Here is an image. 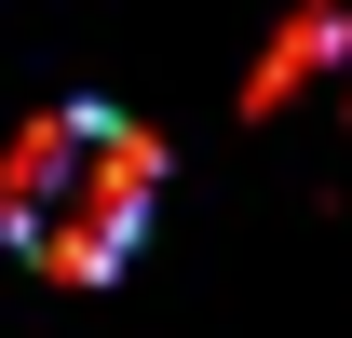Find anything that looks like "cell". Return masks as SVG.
<instances>
[{
    "instance_id": "6da1fadb",
    "label": "cell",
    "mask_w": 352,
    "mask_h": 338,
    "mask_svg": "<svg viewBox=\"0 0 352 338\" xmlns=\"http://www.w3.org/2000/svg\"><path fill=\"white\" fill-rule=\"evenodd\" d=\"M149 216H163V149H149V122L95 109V95L41 109L0 163V244L41 284H122Z\"/></svg>"
}]
</instances>
